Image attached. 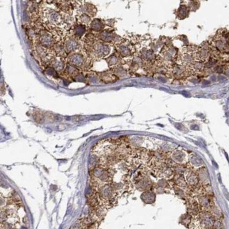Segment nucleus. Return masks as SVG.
Here are the masks:
<instances>
[{"instance_id": "1", "label": "nucleus", "mask_w": 229, "mask_h": 229, "mask_svg": "<svg viewBox=\"0 0 229 229\" xmlns=\"http://www.w3.org/2000/svg\"><path fill=\"white\" fill-rule=\"evenodd\" d=\"M114 173H111V168L99 165L95 167L90 174L91 186L94 189H98L104 185L111 183Z\"/></svg>"}, {"instance_id": "2", "label": "nucleus", "mask_w": 229, "mask_h": 229, "mask_svg": "<svg viewBox=\"0 0 229 229\" xmlns=\"http://www.w3.org/2000/svg\"><path fill=\"white\" fill-rule=\"evenodd\" d=\"M135 185L140 191H149V189L151 188L152 182H151L150 179L148 178L145 175L140 174L138 175V178L135 179Z\"/></svg>"}, {"instance_id": "3", "label": "nucleus", "mask_w": 229, "mask_h": 229, "mask_svg": "<svg viewBox=\"0 0 229 229\" xmlns=\"http://www.w3.org/2000/svg\"><path fill=\"white\" fill-rule=\"evenodd\" d=\"M185 181L190 187H196L197 186L200 181H199L198 176L197 174V172L193 171L192 170L187 171L186 173L185 174Z\"/></svg>"}, {"instance_id": "4", "label": "nucleus", "mask_w": 229, "mask_h": 229, "mask_svg": "<svg viewBox=\"0 0 229 229\" xmlns=\"http://www.w3.org/2000/svg\"><path fill=\"white\" fill-rule=\"evenodd\" d=\"M197 202L201 207L204 209H210L212 206L211 200L209 195L208 194H201L197 197Z\"/></svg>"}, {"instance_id": "5", "label": "nucleus", "mask_w": 229, "mask_h": 229, "mask_svg": "<svg viewBox=\"0 0 229 229\" xmlns=\"http://www.w3.org/2000/svg\"><path fill=\"white\" fill-rule=\"evenodd\" d=\"M197 174L198 176L200 183L203 185H207L209 183V174L207 168L205 167L199 168L197 171Z\"/></svg>"}, {"instance_id": "6", "label": "nucleus", "mask_w": 229, "mask_h": 229, "mask_svg": "<svg viewBox=\"0 0 229 229\" xmlns=\"http://www.w3.org/2000/svg\"><path fill=\"white\" fill-rule=\"evenodd\" d=\"M174 183L176 184V186L186 191L188 188V185L185 181V178L183 175H174Z\"/></svg>"}, {"instance_id": "7", "label": "nucleus", "mask_w": 229, "mask_h": 229, "mask_svg": "<svg viewBox=\"0 0 229 229\" xmlns=\"http://www.w3.org/2000/svg\"><path fill=\"white\" fill-rule=\"evenodd\" d=\"M200 206L198 204L197 201L191 200L189 203L188 208V214L191 216H197L200 213Z\"/></svg>"}, {"instance_id": "8", "label": "nucleus", "mask_w": 229, "mask_h": 229, "mask_svg": "<svg viewBox=\"0 0 229 229\" xmlns=\"http://www.w3.org/2000/svg\"><path fill=\"white\" fill-rule=\"evenodd\" d=\"M141 199L142 200L143 202L145 203H153L155 201V199H156V195L154 192L151 191L149 190V191H144L143 193L141 195Z\"/></svg>"}, {"instance_id": "9", "label": "nucleus", "mask_w": 229, "mask_h": 229, "mask_svg": "<svg viewBox=\"0 0 229 229\" xmlns=\"http://www.w3.org/2000/svg\"><path fill=\"white\" fill-rule=\"evenodd\" d=\"M185 159V155L181 151H176L172 154V160L176 164H183Z\"/></svg>"}, {"instance_id": "10", "label": "nucleus", "mask_w": 229, "mask_h": 229, "mask_svg": "<svg viewBox=\"0 0 229 229\" xmlns=\"http://www.w3.org/2000/svg\"><path fill=\"white\" fill-rule=\"evenodd\" d=\"M189 159H190V164H191L193 167L201 168L203 166V161L202 159L195 154L191 155Z\"/></svg>"}, {"instance_id": "11", "label": "nucleus", "mask_w": 229, "mask_h": 229, "mask_svg": "<svg viewBox=\"0 0 229 229\" xmlns=\"http://www.w3.org/2000/svg\"><path fill=\"white\" fill-rule=\"evenodd\" d=\"M173 170H174V174L176 175H184L187 171L186 166H185L183 164H176L173 166Z\"/></svg>"}, {"instance_id": "12", "label": "nucleus", "mask_w": 229, "mask_h": 229, "mask_svg": "<svg viewBox=\"0 0 229 229\" xmlns=\"http://www.w3.org/2000/svg\"><path fill=\"white\" fill-rule=\"evenodd\" d=\"M209 211H210V212L211 213V214H212L214 217L216 218V219H219V218L221 217V211L219 210V209L217 207L214 206V204L210 207V209H209Z\"/></svg>"}, {"instance_id": "13", "label": "nucleus", "mask_w": 229, "mask_h": 229, "mask_svg": "<svg viewBox=\"0 0 229 229\" xmlns=\"http://www.w3.org/2000/svg\"><path fill=\"white\" fill-rule=\"evenodd\" d=\"M181 222L184 225H190L192 222V216L189 214L183 215L181 218Z\"/></svg>"}, {"instance_id": "14", "label": "nucleus", "mask_w": 229, "mask_h": 229, "mask_svg": "<svg viewBox=\"0 0 229 229\" xmlns=\"http://www.w3.org/2000/svg\"><path fill=\"white\" fill-rule=\"evenodd\" d=\"M174 190H175V193L177 195L178 197H183L185 196V191L184 190L178 187H174Z\"/></svg>"}, {"instance_id": "15", "label": "nucleus", "mask_w": 229, "mask_h": 229, "mask_svg": "<svg viewBox=\"0 0 229 229\" xmlns=\"http://www.w3.org/2000/svg\"><path fill=\"white\" fill-rule=\"evenodd\" d=\"M212 228L214 229H222V223L221 220L218 219H216L214 223Z\"/></svg>"}, {"instance_id": "16", "label": "nucleus", "mask_w": 229, "mask_h": 229, "mask_svg": "<svg viewBox=\"0 0 229 229\" xmlns=\"http://www.w3.org/2000/svg\"><path fill=\"white\" fill-rule=\"evenodd\" d=\"M207 229H214L213 228H207Z\"/></svg>"}]
</instances>
